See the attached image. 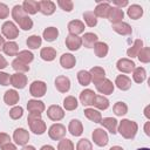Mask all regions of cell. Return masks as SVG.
I'll list each match as a JSON object with an SVG mask.
<instances>
[{
    "label": "cell",
    "instance_id": "6da1fadb",
    "mask_svg": "<svg viewBox=\"0 0 150 150\" xmlns=\"http://www.w3.org/2000/svg\"><path fill=\"white\" fill-rule=\"evenodd\" d=\"M138 131V124L135 121L123 118L117 125V132L125 139H134Z\"/></svg>",
    "mask_w": 150,
    "mask_h": 150
},
{
    "label": "cell",
    "instance_id": "7a4b0ae2",
    "mask_svg": "<svg viewBox=\"0 0 150 150\" xmlns=\"http://www.w3.org/2000/svg\"><path fill=\"white\" fill-rule=\"evenodd\" d=\"M27 123L29 125L30 131L35 135H42L47 129V125L41 118V114L39 112H29L27 117Z\"/></svg>",
    "mask_w": 150,
    "mask_h": 150
},
{
    "label": "cell",
    "instance_id": "3957f363",
    "mask_svg": "<svg viewBox=\"0 0 150 150\" xmlns=\"http://www.w3.org/2000/svg\"><path fill=\"white\" fill-rule=\"evenodd\" d=\"M1 33L8 41H12L19 36V28L13 21H5L1 26Z\"/></svg>",
    "mask_w": 150,
    "mask_h": 150
},
{
    "label": "cell",
    "instance_id": "277c9868",
    "mask_svg": "<svg viewBox=\"0 0 150 150\" xmlns=\"http://www.w3.org/2000/svg\"><path fill=\"white\" fill-rule=\"evenodd\" d=\"M46 93H47V84H46V82L36 80V81H33L30 83V86H29V94L33 97H35V98L42 97V96H45Z\"/></svg>",
    "mask_w": 150,
    "mask_h": 150
},
{
    "label": "cell",
    "instance_id": "5b68a950",
    "mask_svg": "<svg viewBox=\"0 0 150 150\" xmlns=\"http://www.w3.org/2000/svg\"><path fill=\"white\" fill-rule=\"evenodd\" d=\"M66 132H67L66 127L63 124H61V123H54L48 129V136L53 141H60V139L64 138Z\"/></svg>",
    "mask_w": 150,
    "mask_h": 150
},
{
    "label": "cell",
    "instance_id": "8992f818",
    "mask_svg": "<svg viewBox=\"0 0 150 150\" xmlns=\"http://www.w3.org/2000/svg\"><path fill=\"white\" fill-rule=\"evenodd\" d=\"M91 138L94 141V143L97 146H105L109 142V137L107 131L103 130V128H96L94 129L93 134H91Z\"/></svg>",
    "mask_w": 150,
    "mask_h": 150
},
{
    "label": "cell",
    "instance_id": "52a82bcc",
    "mask_svg": "<svg viewBox=\"0 0 150 150\" xmlns=\"http://www.w3.org/2000/svg\"><path fill=\"white\" fill-rule=\"evenodd\" d=\"M47 117L54 122H59L64 117V110L59 104H52L47 109Z\"/></svg>",
    "mask_w": 150,
    "mask_h": 150
},
{
    "label": "cell",
    "instance_id": "ba28073f",
    "mask_svg": "<svg viewBox=\"0 0 150 150\" xmlns=\"http://www.w3.org/2000/svg\"><path fill=\"white\" fill-rule=\"evenodd\" d=\"M116 68H117V70L121 71V73L129 74V73H132V70L136 68V64H135V62H134L131 59L122 57V59L117 60V62H116Z\"/></svg>",
    "mask_w": 150,
    "mask_h": 150
},
{
    "label": "cell",
    "instance_id": "9c48e42d",
    "mask_svg": "<svg viewBox=\"0 0 150 150\" xmlns=\"http://www.w3.org/2000/svg\"><path fill=\"white\" fill-rule=\"evenodd\" d=\"M13 139L18 145H26L29 141V132L25 128H16L13 132Z\"/></svg>",
    "mask_w": 150,
    "mask_h": 150
},
{
    "label": "cell",
    "instance_id": "30bf717a",
    "mask_svg": "<svg viewBox=\"0 0 150 150\" xmlns=\"http://www.w3.org/2000/svg\"><path fill=\"white\" fill-rule=\"evenodd\" d=\"M95 87H96V90L100 94H103V96L104 95H111L114 93V89H115V86H114L112 81L107 79V77L104 80H102L101 82H98L97 84H95Z\"/></svg>",
    "mask_w": 150,
    "mask_h": 150
},
{
    "label": "cell",
    "instance_id": "8fae6325",
    "mask_svg": "<svg viewBox=\"0 0 150 150\" xmlns=\"http://www.w3.org/2000/svg\"><path fill=\"white\" fill-rule=\"evenodd\" d=\"M64 43H66V47L69 50L75 52V50H79L82 47V39L79 35H71V34H69V35L66 36Z\"/></svg>",
    "mask_w": 150,
    "mask_h": 150
},
{
    "label": "cell",
    "instance_id": "7c38bea8",
    "mask_svg": "<svg viewBox=\"0 0 150 150\" xmlns=\"http://www.w3.org/2000/svg\"><path fill=\"white\" fill-rule=\"evenodd\" d=\"M28 79L22 73H15L11 75V86H13L15 89H23L27 86Z\"/></svg>",
    "mask_w": 150,
    "mask_h": 150
},
{
    "label": "cell",
    "instance_id": "4fadbf2b",
    "mask_svg": "<svg viewBox=\"0 0 150 150\" xmlns=\"http://www.w3.org/2000/svg\"><path fill=\"white\" fill-rule=\"evenodd\" d=\"M123 18H124V12L123 9L118 8V7H115V6H111L110 7V11L108 13V16L107 19L112 23V25H116L118 22H122L123 21Z\"/></svg>",
    "mask_w": 150,
    "mask_h": 150
},
{
    "label": "cell",
    "instance_id": "5bb4252c",
    "mask_svg": "<svg viewBox=\"0 0 150 150\" xmlns=\"http://www.w3.org/2000/svg\"><path fill=\"white\" fill-rule=\"evenodd\" d=\"M55 88L60 93H68L70 89V80L64 75H59L55 79Z\"/></svg>",
    "mask_w": 150,
    "mask_h": 150
},
{
    "label": "cell",
    "instance_id": "9a60e30c",
    "mask_svg": "<svg viewBox=\"0 0 150 150\" xmlns=\"http://www.w3.org/2000/svg\"><path fill=\"white\" fill-rule=\"evenodd\" d=\"M55 9H56V5H55V2H53L50 0H41V1H39V12L42 13L43 15L49 16V15L54 14Z\"/></svg>",
    "mask_w": 150,
    "mask_h": 150
},
{
    "label": "cell",
    "instance_id": "2e32d148",
    "mask_svg": "<svg viewBox=\"0 0 150 150\" xmlns=\"http://www.w3.org/2000/svg\"><path fill=\"white\" fill-rule=\"evenodd\" d=\"M67 29L71 35H80L84 33V23L81 20H71L68 22Z\"/></svg>",
    "mask_w": 150,
    "mask_h": 150
},
{
    "label": "cell",
    "instance_id": "e0dca14e",
    "mask_svg": "<svg viewBox=\"0 0 150 150\" xmlns=\"http://www.w3.org/2000/svg\"><path fill=\"white\" fill-rule=\"evenodd\" d=\"M96 94L94 90L91 89H84L80 93V102L83 107H88V105H93V102H94V98H95Z\"/></svg>",
    "mask_w": 150,
    "mask_h": 150
},
{
    "label": "cell",
    "instance_id": "ac0fdd59",
    "mask_svg": "<svg viewBox=\"0 0 150 150\" xmlns=\"http://www.w3.org/2000/svg\"><path fill=\"white\" fill-rule=\"evenodd\" d=\"M114 86H116L120 90L122 91H127L131 88V79L128 77L127 75H117L115 79V83Z\"/></svg>",
    "mask_w": 150,
    "mask_h": 150
},
{
    "label": "cell",
    "instance_id": "d6986e66",
    "mask_svg": "<svg viewBox=\"0 0 150 150\" xmlns=\"http://www.w3.org/2000/svg\"><path fill=\"white\" fill-rule=\"evenodd\" d=\"M46 109V105L42 101L38 100V98H32V100H28L27 102V110L28 112H39V114H42Z\"/></svg>",
    "mask_w": 150,
    "mask_h": 150
},
{
    "label": "cell",
    "instance_id": "ffe728a7",
    "mask_svg": "<svg viewBox=\"0 0 150 150\" xmlns=\"http://www.w3.org/2000/svg\"><path fill=\"white\" fill-rule=\"evenodd\" d=\"M110 4L109 2H107V1H104V2H100V1H97V5H96V7H95V9H94V14H95V16L96 18H103V19H107V16H108V13H109V11H110Z\"/></svg>",
    "mask_w": 150,
    "mask_h": 150
},
{
    "label": "cell",
    "instance_id": "44dd1931",
    "mask_svg": "<svg viewBox=\"0 0 150 150\" xmlns=\"http://www.w3.org/2000/svg\"><path fill=\"white\" fill-rule=\"evenodd\" d=\"M89 74L91 76V82L94 84H97L98 82H101L102 80L105 79V70L100 67V66H95L89 70Z\"/></svg>",
    "mask_w": 150,
    "mask_h": 150
},
{
    "label": "cell",
    "instance_id": "7402d4cb",
    "mask_svg": "<svg viewBox=\"0 0 150 150\" xmlns=\"http://www.w3.org/2000/svg\"><path fill=\"white\" fill-rule=\"evenodd\" d=\"M101 125L103 128H105L110 134L115 135L117 132V125H118V121L114 117H103L101 120Z\"/></svg>",
    "mask_w": 150,
    "mask_h": 150
},
{
    "label": "cell",
    "instance_id": "603a6c76",
    "mask_svg": "<svg viewBox=\"0 0 150 150\" xmlns=\"http://www.w3.org/2000/svg\"><path fill=\"white\" fill-rule=\"evenodd\" d=\"M68 131L70 132L71 136H75V137L81 136V135L83 134V125H82V122H81L80 120L73 118V120L69 122Z\"/></svg>",
    "mask_w": 150,
    "mask_h": 150
},
{
    "label": "cell",
    "instance_id": "cb8c5ba5",
    "mask_svg": "<svg viewBox=\"0 0 150 150\" xmlns=\"http://www.w3.org/2000/svg\"><path fill=\"white\" fill-rule=\"evenodd\" d=\"M60 64L64 68V69H71L75 67L76 64V59L73 54L70 53H63L60 56Z\"/></svg>",
    "mask_w": 150,
    "mask_h": 150
},
{
    "label": "cell",
    "instance_id": "d4e9b609",
    "mask_svg": "<svg viewBox=\"0 0 150 150\" xmlns=\"http://www.w3.org/2000/svg\"><path fill=\"white\" fill-rule=\"evenodd\" d=\"M112 30H114L115 33L120 34V35H123V36L130 35V34L132 33L131 26H130L128 22H124V21L118 22V23H116V25H112Z\"/></svg>",
    "mask_w": 150,
    "mask_h": 150
},
{
    "label": "cell",
    "instance_id": "484cf974",
    "mask_svg": "<svg viewBox=\"0 0 150 150\" xmlns=\"http://www.w3.org/2000/svg\"><path fill=\"white\" fill-rule=\"evenodd\" d=\"M81 39H82V45L86 48H94L96 42H98V36L95 33H91V32L84 33Z\"/></svg>",
    "mask_w": 150,
    "mask_h": 150
},
{
    "label": "cell",
    "instance_id": "4316f807",
    "mask_svg": "<svg viewBox=\"0 0 150 150\" xmlns=\"http://www.w3.org/2000/svg\"><path fill=\"white\" fill-rule=\"evenodd\" d=\"M20 100L19 93L15 89H9L6 90V93L4 94V101L7 105H15Z\"/></svg>",
    "mask_w": 150,
    "mask_h": 150
},
{
    "label": "cell",
    "instance_id": "83f0119b",
    "mask_svg": "<svg viewBox=\"0 0 150 150\" xmlns=\"http://www.w3.org/2000/svg\"><path fill=\"white\" fill-rule=\"evenodd\" d=\"M22 8L25 11V13L28 15H34L39 12V1H35V0H25L22 2Z\"/></svg>",
    "mask_w": 150,
    "mask_h": 150
},
{
    "label": "cell",
    "instance_id": "f1b7e54d",
    "mask_svg": "<svg viewBox=\"0 0 150 150\" xmlns=\"http://www.w3.org/2000/svg\"><path fill=\"white\" fill-rule=\"evenodd\" d=\"M127 15L132 19V20H138L142 18L143 15V7L137 5V4H134V5H130L127 9Z\"/></svg>",
    "mask_w": 150,
    "mask_h": 150
},
{
    "label": "cell",
    "instance_id": "f546056e",
    "mask_svg": "<svg viewBox=\"0 0 150 150\" xmlns=\"http://www.w3.org/2000/svg\"><path fill=\"white\" fill-rule=\"evenodd\" d=\"M143 47H144V46H143V41H142L141 39H136V40L134 41L132 46L127 49V55L132 60L134 57H137L138 53L141 52V49H142Z\"/></svg>",
    "mask_w": 150,
    "mask_h": 150
},
{
    "label": "cell",
    "instance_id": "4dcf8cb0",
    "mask_svg": "<svg viewBox=\"0 0 150 150\" xmlns=\"http://www.w3.org/2000/svg\"><path fill=\"white\" fill-rule=\"evenodd\" d=\"M109 104H110L109 100L103 95H96L93 102V105L98 110H107L109 108Z\"/></svg>",
    "mask_w": 150,
    "mask_h": 150
},
{
    "label": "cell",
    "instance_id": "1f68e13d",
    "mask_svg": "<svg viewBox=\"0 0 150 150\" xmlns=\"http://www.w3.org/2000/svg\"><path fill=\"white\" fill-rule=\"evenodd\" d=\"M59 36V29L56 27H47L45 28L43 33H42V38L47 41V42H53L57 39Z\"/></svg>",
    "mask_w": 150,
    "mask_h": 150
},
{
    "label": "cell",
    "instance_id": "d6a6232c",
    "mask_svg": "<svg viewBox=\"0 0 150 150\" xmlns=\"http://www.w3.org/2000/svg\"><path fill=\"white\" fill-rule=\"evenodd\" d=\"M40 56L43 61L50 62L56 57V49L53 47H43L40 50Z\"/></svg>",
    "mask_w": 150,
    "mask_h": 150
},
{
    "label": "cell",
    "instance_id": "836d02e7",
    "mask_svg": "<svg viewBox=\"0 0 150 150\" xmlns=\"http://www.w3.org/2000/svg\"><path fill=\"white\" fill-rule=\"evenodd\" d=\"M83 112H84V116H86L89 121H91V122H94V123H100L101 120H102L101 112H100L98 110L94 109V108H86Z\"/></svg>",
    "mask_w": 150,
    "mask_h": 150
},
{
    "label": "cell",
    "instance_id": "e575fe53",
    "mask_svg": "<svg viewBox=\"0 0 150 150\" xmlns=\"http://www.w3.org/2000/svg\"><path fill=\"white\" fill-rule=\"evenodd\" d=\"M2 50L8 56H16L19 53V46L14 41H7V42H5Z\"/></svg>",
    "mask_w": 150,
    "mask_h": 150
},
{
    "label": "cell",
    "instance_id": "d590c367",
    "mask_svg": "<svg viewBox=\"0 0 150 150\" xmlns=\"http://www.w3.org/2000/svg\"><path fill=\"white\" fill-rule=\"evenodd\" d=\"M146 79V70L143 68V67H136L134 70H132V80L134 82L141 84L145 81Z\"/></svg>",
    "mask_w": 150,
    "mask_h": 150
},
{
    "label": "cell",
    "instance_id": "8d00e7d4",
    "mask_svg": "<svg viewBox=\"0 0 150 150\" xmlns=\"http://www.w3.org/2000/svg\"><path fill=\"white\" fill-rule=\"evenodd\" d=\"M94 52H95V55L97 57H105L108 55V52H109V47L105 42L103 41H98L96 42V45L94 46Z\"/></svg>",
    "mask_w": 150,
    "mask_h": 150
},
{
    "label": "cell",
    "instance_id": "74e56055",
    "mask_svg": "<svg viewBox=\"0 0 150 150\" xmlns=\"http://www.w3.org/2000/svg\"><path fill=\"white\" fill-rule=\"evenodd\" d=\"M41 43H42V39L35 34L28 36L26 40V45L29 49H38L39 47H41Z\"/></svg>",
    "mask_w": 150,
    "mask_h": 150
},
{
    "label": "cell",
    "instance_id": "f35d334b",
    "mask_svg": "<svg viewBox=\"0 0 150 150\" xmlns=\"http://www.w3.org/2000/svg\"><path fill=\"white\" fill-rule=\"evenodd\" d=\"M77 81L83 87L89 86L90 82H91V76H90L89 71L88 70H80V71H77Z\"/></svg>",
    "mask_w": 150,
    "mask_h": 150
},
{
    "label": "cell",
    "instance_id": "ab89813d",
    "mask_svg": "<svg viewBox=\"0 0 150 150\" xmlns=\"http://www.w3.org/2000/svg\"><path fill=\"white\" fill-rule=\"evenodd\" d=\"M12 68H13L16 73H22V74H25V73L29 71V66L26 64L25 62L20 61L19 59H14V60L12 61Z\"/></svg>",
    "mask_w": 150,
    "mask_h": 150
},
{
    "label": "cell",
    "instance_id": "60d3db41",
    "mask_svg": "<svg viewBox=\"0 0 150 150\" xmlns=\"http://www.w3.org/2000/svg\"><path fill=\"white\" fill-rule=\"evenodd\" d=\"M83 20H84L83 23H86L88 27H95L97 25V18L95 16V14H94L93 11L84 12L83 13Z\"/></svg>",
    "mask_w": 150,
    "mask_h": 150
},
{
    "label": "cell",
    "instance_id": "b9f144b4",
    "mask_svg": "<svg viewBox=\"0 0 150 150\" xmlns=\"http://www.w3.org/2000/svg\"><path fill=\"white\" fill-rule=\"evenodd\" d=\"M16 56H18L16 59H19L20 61L25 62L26 64H29V63H30V62H33V60H34V54H33L32 52H29L28 49L20 50V52L18 53V55H16Z\"/></svg>",
    "mask_w": 150,
    "mask_h": 150
},
{
    "label": "cell",
    "instance_id": "7bdbcfd3",
    "mask_svg": "<svg viewBox=\"0 0 150 150\" xmlns=\"http://www.w3.org/2000/svg\"><path fill=\"white\" fill-rule=\"evenodd\" d=\"M77 105H79V102H77L76 97H74V96H67V97H64V100H63V108L66 110L73 111V110H75L77 108Z\"/></svg>",
    "mask_w": 150,
    "mask_h": 150
},
{
    "label": "cell",
    "instance_id": "ee69618b",
    "mask_svg": "<svg viewBox=\"0 0 150 150\" xmlns=\"http://www.w3.org/2000/svg\"><path fill=\"white\" fill-rule=\"evenodd\" d=\"M112 111L116 116H124L128 112V105H127V103L118 101L112 105Z\"/></svg>",
    "mask_w": 150,
    "mask_h": 150
},
{
    "label": "cell",
    "instance_id": "f6af8a7d",
    "mask_svg": "<svg viewBox=\"0 0 150 150\" xmlns=\"http://www.w3.org/2000/svg\"><path fill=\"white\" fill-rule=\"evenodd\" d=\"M12 18H13V20L18 23L23 16H26L27 14L25 13V11H23V8H22V6L21 5H15L13 8H12Z\"/></svg>",
    "mask_w": 150,
    "mask_h": 150
},
{
    "label": "cell",
    "instance_id": "bcb514c9",
    "mask_svg": "<svg viewBox=\"0 0 150 150\" xmlns=\"http://www.w3.org/2000/svg\"><path fill=\"white\" fill-rule=\"evenodd\" d=\"M137 59L142 63H149L150 62V48L149 47H143L141 52L137 55Z\"/></svg>",
    "mask_w": 150,
    "mask_h": 150
},
{
    "label": "cell",
    "instance_id": "7dc6e473",
    "mask_svg": "<svg viewBox=\"0 0 150 150\" xmlns=\"http://www.w3.org/2000/svg\"><path fill=\"white\" fill-rule=\"evenodd\" d=\"M18 25H19V27L22 29V30H29V29H32L33 28V20L28 16V15H26V16H23L19 22H18Z\"/></svg>",
    "mask_w": 150,
    "mask_h": 150
},
{
    "label": "cell",
    "instance_id": "c3c4849f",
    "mask_svg": "<svg viewBox=\"0 0 150 150\" xmlns=\"http://www.w3.org/2000/svg\"><path fill=\"white\" fill-rule=\"evenodd\" d=\"M57 150H74V143L68 138H62L59 141Z\"/></svg>",
    "mask_w": 150,
    "mask_h": 150
},
{
    "label": "cell",
    "instance_id": "681fc988",
    "mask_svg": "<svg viewBox=\"0 0 150 150\" xmlns=\"http://www.w3.org/2000/svg\"><path fill=\"white\" fill-rule=\"evenodd\" d=\"M22 115H23V108L20 105H14L9 110V117L12 120H19L22 117Z\"/></svg>",
    "mask_w": 150,
    "mask_h": 150
},
{
    "label": "cell",
    "instance_id": "f907efd6",
    "mask_svg": "<svg viewBox=\"0 0 150 150\" xmlns=\"http://www.w3.org/2000/svg\"><path fill=\"white\" fill-rule=\"evenodd\" d=\"M57 6L64 12H71L74 8V2L71 0H57Z\"/></svg>",
    "mask_w": 150,
    "mask_h": 150
},
{
    "label": "cell",
    "instance_id": "816d5d0a",
    "mask_svg": "<svg viewBox=\"0 0 150 150\" xmlns=\"http://www.w3.org/2000/svg\"><path fill=\"white\" fill-rule=\"evenodd\" d=\"M76 150H93V144L87 138H81L76 144Z\"/></svg>",
    "mask_w": 150,
    "mask_h": 150
},
{
    "label": "cell",
    "instance_id": "f5cc1de1",
    "mask_svg": "<svg viewBox=\"0 0 150 150\" xmlns=\"http://www.w3.org/2000/svg\"><path fill=\"white\" fill-rule=\"evenodd\" d=\"M9 15V8L6 4L0 2V20H5L7 19Z\"/></svg>",
    "mask_w": 150,
    "mask_h": 150
},
{
    "label": "cell",
    "instance_id": "db71d44e",
    "mask_svg": "<svg viewBox=\"0 0 150 150\" xmlns=\"http://www.w3.org/2000/svg\"><path fill=\"white\" fill-rule=\"evenodd\" d=\"M0 84L1 86H9L11 84V75L5 71H0Z\"/></svg>",
    "mask_w": 150,
    "mask_h": 150
},
{
    "label": "cell",
    "instance_id": "11a10c76",
    "mask_svg": "<svg viewBox=\"0 0 150 150\" xmlns=\"http://www.w3.org/2000/svg\"><path fill=\"white\" fill-rule=\"evenodd\" d=\"M11 142V136L6 132H0V148Z\"/></svg>",
    "mask_w": 150,
    "mask_h": 150
},
{
    "label": "cell",
    "instance_id": "9f6ffc18",
    "mask_svg": "<svg viewBox=\"0 0 150 150\" xmlns=\"http://www.w3.org/2000/svg\"><path fill=\"white\" fill-rule=\"evenodd\" d=\"M112 4L115 5V7H118V8H123V7H127L129 5V2L127 0H112Z\"/></svg>",
    "mask_w": 150,
    "mask_h": 150
},
{
    "label": "cell",
    "instance_id": "6f0895ef",
    "mask_svg": "<svg viewBox=\"0 0 150 150\" xmlns=\"http://www.w3.org/2000/svg\"><path fill=\"white\" fill-rule=\"evenodd\" d=\"M0 150H18V148H16L15 144H13L12 142H9V143L2 145V146L0 148Z\"/></svg>",
    "mask_w": 150,
    "mask_h": 150
},
{
    "label": "cell",
    "instance_id": "680465c9",
    "mask_svg": "<svg viewBox=\"0 0 150 150\" xmlns=\"http://www.w3.org/2000/svg\"><path fill=\"white\" fill-rule=\"evenodd\" d=\"M7 66H8L7 60L5 59V56H2V55L0 54V69H5Z\"/></svg>",
    "mask_w": 150,
    "mask_h": 150
},
{
    "label": "cell",
    "instance_id": "91938a15",
    "mask_svg": "<svg viewBox=\"0 0 150 150\" xmlns=\"http://www.w3.org/2000/svg\"><path fill=\"white\" fill-rule=\"evenodd\" d=\"M144 132L146 136H150V122L149 121L145 122V124H144Z\"/></svg>",
    "mask_w": 150,
    "mask_h": 150
},
{
    "label": "cell",
    "instance_id": "94428289",
    "mask_svg": "<svg viewBox=\"0 0 150 150\" xmlns=\"http://www.w3.org/2000/svg\"><path fill=\"white\" fill-rule=\"evenodd\" d=\"M149 109H150V105H146L145 107V109H144V116L148 118V120H150V114H149Z\"/></svg>",
    "mask_w": 150,
    "mask_h": 150
},
{
    "label": "cell",
    "instance_id": "6125c7cd",
    "mask_svg": "<svg viewBox=\"0 0 150 150\" xmlns=\"http://www.w3.org/2000/svg\"><path fill=\"white\" fill-rule=\"evenodd\" d=\"M40 150H55V148H54V146H52V145H49V144H46V145L41 146V149H40Z\"/></svg>",
    "mask_w": 150,
    "mask_h": 150
},
{
    "label": "cell",
    "instance_id": "be15d7a7",
    "mask_svg": "<svg viewBox=\"0 0 150 150\" xmlns=\"http://www.w3.org/2000/svg\"><path fill=\"white\" fill-rule=\"evenodd\" d=\"M21 150H36V149H35V146H33V145H27V144H26V145L22 146Z\"/></svg>",
    "mask_w": 150,
    "mask_h": 150
},
{
    "label": "cell",
    "instance_id": "e7e4bbea",
    "mask_svg": "<svg viewBox=\"0 0 150 150\" xmlns=\"http://www.w3.org/2000/svg\"><path fill=\"white\" fill-rule=\"evenodd\" d=\"M4 45H5V38L2 35H0V52L4 48Z\"/></svg>",
    "mask_w": 150,
    "mask_h": 150
},
{
    "label": "cell",
    "instance_id": "03108f58",
    "mask_svg": "<svg viewBox=\"0 0 150 150\" xmlns=\"http://www.w3.org/2000/svg\"><path fill=\"white\" fill-rule=\"evenodd\" d=\"M109 150H124L122 146H120V145H114V146H111Z\"/></svg>",
    "mask_w": 150,
    "mask_h": 150
},
{
    "label": "cell",
    "instance_id": "003e7915",
    "mask_svg": "<svg viewBox=\"0 0 150 150\" xmlns=\"http://www.w3.org/2000/svg\"><path fill=\"white\" fill-rule=\"evenodd\" d=\"M137 150H150L149 148H138Z\"/></svg>",
    "mask_w": 150,
    "mask_h": 150
}]
</instances>
